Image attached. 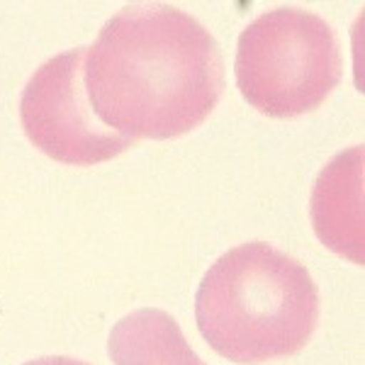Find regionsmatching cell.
Here are the masks:
<instances>
[{
	"instance_id": "obj_1",
	"label": "cell",
	"mask_w": 365,
	"mask_h": 365,
	"mask_svg": "<svg viewBox=\"0 0 365 365\" xmlns=\"http://www.w3.org/2000/svg\"><path fill=\"white\" fill-rule=\"evenodd\" d=\"M83 86L100 125L139 141H166L202 125L225 93L215 34L168 3H134L86 46Z\"/></svg>"
},
{
	"instance_id": "obj_2",
	"label": "cell",
	"mask_w": 365,
	"mask_h": 365,
	"mask_svg": "<svg viewBox=\"0 0 365 365\" xmlns=\"http://www.w3.org/2000/svg\"><path fill=\"white\" fill-rule=\"evenodd\" d=\"M197 331L237 365L295 356L319 324V290L307 266L266 241H249L215 261L195 295Z\"/></svg>"
},
{
	"instance_id": "obj_3",
	"label": "cell",
	"mask_w": 365,
	"mask_h": 365,
	"mask_svg": "<svg viewBox=\"0 0 365 365\" xmlns=\"http://www.w3.org/2000/svg\"><path fill=\"white\" fill-rule=\"evenodd\" d=\"M344 76L336 32L302 8L268 10L239 37L237 86L251 108L273 120L319 110Z\"/></svg>"
},
{
	"instance_id": "obj_4",
	"label": "cell",
	"mask_w": 365,
	"mask_h": 365,
	"mask_svg": "<svg viewBox=\"0 0 365 365\" xmlns=\"http://www.w3.org/2000/svg\"><path fill=\"white\" fill-rule=\"evenodd\" d=\"M83 61L86 46L51 56L34 71L20 98L27 139L51 161L66 166H98L137 144L100 125L86 96Z\"/></svg>"
},
{
	"instance_id": "obj_5",
	"label": "cell",
	"mask_w": 365,
	"mask_h": 365,
	"mask_svg": "<svg viewBox=\"0 0 365 365\" xmlns=\"http://www.w3.org/2000/svg\"><path fill=\"white\" fill-rule=\"evenodd\" d=\"M361 163L363 149L339 154L322 170L312 197L317 237L339 256L363 263L361 225Z\"/></svg>"
},
{
	"instance_id": "obj_6",
	"label": "cell",
	"mask_w": 365,
	"mask_h": 365,
	"mask_svg": "<svg viewBox=\"0 0 365 365\" xmlns=\"http://www.w3.org/2000/svg\"><path fill=\"white\" fill-rule=\"evenodd\" d=\"M108 353L115 365H207L190 349L180 324L156 307L122 317L110 331Z\"/></svg>"
},
{
	"instance_id": "obj_7",
	"label": "cell",
	"mask_w": 365,
	"mask_h": 365,
	"mask_svg": "<svg viewBox=\"0 0 365 365\" xmlns=\"http://www.w3.org/2000/svg\"><path fill=\"white\" fill-rule=\"evenodd\" d=\"M25 365H91V363L78 361V358H71V356H42V358H34V361H27Z\"/></svg>"
}]
</instances>
